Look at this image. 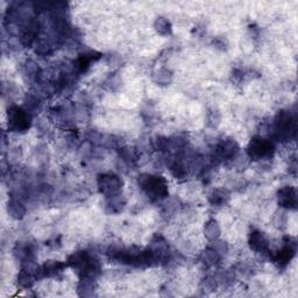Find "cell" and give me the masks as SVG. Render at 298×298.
I'll return each instance as SVG.
<instances>
[{"label": "cell", "mask_w": 298, "mask_h": 298, "mask_svg": "<svg viewBox=\"0 0 298 298\" xmlns=\"http://www.w3.org/2000/svg\"><path fill=\"white\" fill-rule=\"evenodd\" d=\"M40 32V22L36 19H30L25 23L21 33V42L23 46H32L38 41V35Z\"/></svg>", "instance_id": "obj_9"}, {"label": "cell", "mask_w": 298, "mask_h": 298, "mask_svg": "<svg viewBox=\"0 0 298 298\" xmlns=\"http://www.w3.org/2000/svg\"><path fill=\"white\" fill-rule=\"evenodd\" d=\"M7 120H9V129L11 132L23 133L28 131L30 127L32 115L26 108L12 105L7 109Z\"/></svg>", "instance_id": "obj_4"}, {"label": "cell", "mask_w": 298, "mask_h": 298, "mask_svg": "<svg viewBox=\"0 0 298 298\" xmlns=\"http://www.w3.org/2000/svg\"><path fill=\"white\" fill-rule=\"evenodd\" d=\"M124 205H125V201L123 199V197H121L120 194L107 198V209L109 212L112 213L119 212V211L123 210Z\"/></svg>", "instance_id": "obj_21"}, {"label": "cell", "mask_w": 298, "mask_h": 298, "mask_svg": "<svg viewBox=\"0 0 298 298\" xmlns=\"http://www.w3.org/2000/svg\"><path fill=\"white\" fill-rule=\"evenodd\" d=\"M296 254V242L292 241L290 242V238L288 239V241L284 242V245L282 246L281 249H278L277 252L273 255V261L275 262V264L278 267H282V268H284V267H287L290 261L292 260L293 256H295Z\"/></svg>", "instance_id": "obj_8"}, {"label": "cell", "mask_w": 298, "mask_h": 298, "mask_svg": "<svg viewBox=\"0 0 298 298\" xmlns=\"http://www.w3.org/2000/svg\"><path fill=\"white\" fill-rule=\"evenodd\" d=\"M81 296H92L93 295V280L82 278L80 287H78Z\"/></svg>", "instance_id": "obj_24"}, {"label": "cell", "mask_w": 298, "mask_h": 298, "mask_svg": "<svg viewBox=\"0 0 298 298\" xmlns=\"http://www.w3.org/2000/svg\"><path fill=\"white\" fill-rule=\"evenodd\" d=\"M204 233H205V237L211 241H215L220 235V229H219V225L217 221L210 220L205 225V229H204Z\"/></svg>", "instance_id": "obj_18"}, {"label": "cell", "mask_w": 298, "mask_h": 298, "mask_svg": "<svg viewBox=\"0 0 298 298\" xmlns=\"http://www.w3.org/2000/svg\"><path fill=\"white\" fill-rule=\"evenodd\" d=\"M139 185L152 201H162L168 196L167 179L159 175L143 174L139 178Z\"/></svg>", "instance_id": "obj_3"}, {"label": "cell", "mask_w": 298, "mask_h": 298, "mask_svg": "<svg viewBox=\"0 0 298 298\" xmlns=\"http://www.w3.org/2000/svg\"><path fill=\"white\" fill-rule=\"evenodd\" d=\"M14 255L18 260H20L22 264H26V262H29V261H34V256H35L34 247L30 244H19L14 248Z\"/></svg>", "instance_id": "obj_13"}, {"label": "cell", "mask_w": 298, "mask_h": 298, "mask_svg": "<svg viewBox=\"0 0 298 298\" xmlns=\"http://www.w3.org/2000/svg\"><path fill=\"white\" fill-rule=\"evenodd\" d=\"M97 182L99 191L103 195L106 196V198L119 195L121 187H123V181H121V178L118 175L113 174V172L100 174L98 176Z\"/></svg>", "instance_id": "obj_6"}, {"label": "cell", "mask_w": 298, "mask_h": 298, "mask_svg": "<svg viewBox=\"0 0 298 298\" xmlns=\"http://www.w3.org/2000/svg\"><path fill=\"white\" fill-rule=\"evenodd\" d=\"M154 27L160 35L162 36H167V35L171 34V23L166 18H158L155 20Z\"/></svg>", "instance_id": "obj_20"}, {"label": "cell", "mask_w": 298, "mask_h": 298, "mask_svg": "<svg viewBox=\"0 0 298 298\" xmlns=\"http://www.w3.org/2000/svg\"><path fill=\"white\" fill-rule=\"evenodd\" d=\"M201 258L206 266H214L218 264L219 260H220V254H219L214 248H210L204 250Z\"/></svg>", "instance_id": "obj_19"}, {"label": "cell", "mask_w": 298, "mask_h": 298, "mask_svg": "<svg viewBox=\"0 0 298 298\" xmlns=\"http://www.w3.org/2000/svg\"><path fill=\"white\" fill-rule=\"evenodd\" d=\"M65 265L60 261H48L41 267L42 277H57L63 272Z\"/></svg>", "instance_id": "obj_14"}, {"label": "cell", "mask_w": 298, "mask_h": 298, "mask_svg": "<svg viewBox=\"0 0 298 298\" xmlns=\"http://www.w3.org/2000/svg\"><path fill=\"white\" fill-rule=\"evenodd\" d=\"M7 210H9V213L12 215V217L15 219H21L26 213L25 206L22 205L19 199H15V198H12L9 202Z\"/></svg>", "instance_id": "obj_17"}, {"label": "cell", "mask_w": 298, "mask_h": 298, "mask_svg": "<svg viewBox=\"0 0 298 298\" xmlns=\"http://www.w3.org/2000/svg\"><path fill=\"white\" fill-rule=\"evenodd\" d=\"M239 153V144L234 140H222L214 149V158L218 161L234 159Z\"/></svg>", "instance_id": "obj_7"}, {"label": "cell", "mask_w": 298, "mask_h": 298, "mask_svg": "<svg viewBox=\"0 0 298 298\" xmlns=\"http://www.w3.org/2000/svg\"><path fill=\"white\" fill-rule=\"evenodd\" d=\"M119 154H120V158L123 159V161H125V162L129 163V164L134 163L139 158L138 152H136L134 148H129V147L121 148Z\"/></svg>", "instance_id": "obj_22"}, {"label": "cell", "mask_w": 298, "mask_h": 298, "mask_svg": "<svg viewBox=\"0 0 298 298\" xmlns=\"http://www.w3.org/2000/svg\"><path fill=\"white\" fill-rule=\"evenodd\" d=\"M229 199H230L229 191L224 189H215L211 192L209 202L211 203V205L213 206H222L229 202Z\"/></svg>", "instance_id": "obj_15"}, {"label": "cell", "mask_w": 298, "mask_h": 298, "mask_svg": "<svg viewBox=\"0 0 298 298\" xmlns=\"http://www.w3.org/2000/svg\"><path fill=\"white\" fill-rule=\"evenodd\" d=\"M170 171L176 178H184L188 175V168L182 158H176L170 163Z\"/></svg>", "instance_id": "obj_16"}, {"label": "cell", "mask_w": 298, "mask_h": 298, "mask_svg": "<svg viewBox=\"0 0 298 298\" xmlns=\"http://www.w3.org/2000/svg\"><path fill=\"white\" fill-rule=\"evenodd\" d=\"M68 266L77 273L81 280L82 278L96 280L100 273L99 261L92 256L88 250H80L70 255L68 258Z\"/></svg>", "instance_id": "obj_1"}, {"label": "cell", "mask_w": 298, "mask_h": 298, "mask_svg": "<svg viewBox=\"0 0 298 298\" xmlns=\"http://www.w3.org/2000/svg\"><path fill=\"white\" fill-rule=\"evenodd\" d=\"M249 247L256 253H266L269 250V241L260 231H252L248 238Z\"/></svg>", "instance_id": "obj_12"}, {"label": "cell", "mask_w": 298, "mask_h": 298, "mask_svg": "<svg viewBox=\"0 0 298 298\" xmlns=\"http://www.w3.org/2000/svg\"><path fill=\"white\" fill-rule=\"evenodd\" d=\"M39 72H40V70H39V66L35 64L34 62H32V61L27 62V64H26L27 76H28L29 78H32V80H38Z\"/></svg>", "instance_id": "obj_26"}, {"label": "cell", "mask_w": 298, "mask_h": 298, "mask_svg": "<svg viewBox=\"0 0 298 298\" xmlns=\"http://www.w3.org/2000/svg\"><path fill=\"white\" fill-rule=\"evenodd\" d=\"M273 138L277 141H288L296 135V119L291 112L281 109L274 119L272 128Z\"/></svg>", "instance_id": "obj_2"}, {"label": "cell", "mask_w": 298, "mask_h": 298, "mask_svg": "<svg viewBox=\"0 0 298 298\" xmlns=\"http://www.w3.org/2000/svg\"><path fill=\"white\" fill-rule=\"evenodd\" d=\"M52 52V43L47 39H39L36 41V53L40 55H48Z\"/></svg>", "instance_id": "obj_25"}, {"label": "cell", "mask_w": 298, "mask_h": 298, "mask_svg": "<svg viewBox=\"0 0 298 298\" xmlns=\"http://www.w3.org/2000/svg\"><path fill=\"white\" fill-rule=\"evenodd\" d=\"M172 80V73L168 69H160L158 72L154 74V81L158 84L167 85L169 84Z\"/></svg>", "instance_id": "obj_23"}, {"label": "cell", "mask_w": 298, "mask_h": 298, "mask_svg": "<svg viewBox=\"0 0 298 298\" xmlns=\"http://www.w3.org/2000/svg\"><path fill=\"white\" fill-rule=\"evenodd\" d=\"M278 204L284 209L295 210L297 207V192L292 187H284L277 192Z\"/></svg>", "instance_id": "obj_10"}, {"label": "cell", "mask_w": 298, "mask_h": 298, "mask_svg": "<svg viewBox=\"0 0 298 298\" xmlns=\"http://www.w3.org/2000/svg\"><path fill=\"white\" fill-rule=\"evenodd\" d=\"M101 55L97 52H88L81 54L73 62V68L78 73H84L89 70L92 63L99 60Z\"/></svg>", "instance_id": "obj_11"}, {"label": "cell", "mask_w": 298, "mask_h": 298, "mask_svg": "<svg viewBox=\"0 0 298 298\" xmlns=\"http://www.w3.org/2000/svg\"><path fill=\"white\" fill-rule=\"evenodd\" d=\"M217 241V240H215ZM213 248L217 250V252L219 253V254H221V253H226L227 252V245L225 244V242H222V241H217L214 244V246H213Z\"/></svg>", "instance_id": "obj_27"}, {"label": "cell", "mask_w": 298, "mask_h": 298, "mask_svg": "<svg viewBox=\"0 0 298 298\" xmlns=\"http://www.w3.org/2000/svg\"><path fill=\"white\" fill-rule=\"evenodd\" d=\"M275 153V144L268 139L255 136L250 140L247 147V154L253 160H267L273 158Z\"/></svg>", "instance_id": "obj_5"}]
</instances>
